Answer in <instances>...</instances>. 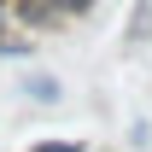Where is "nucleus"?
Returning <instances> with one entry per match:
<instances>
[{
	"label": "nucleus",
	"mask_w": 152,
	"mask_h": 152,
	"mask_svg": "<svg viewBox=\"0 0 152 152\" xmlns=\"http://www.w3.org/2000/svg\"><path fill=\"white\" fill-rule=\"evenodd\" d=\"M146 41H152V0H140L129 29H123V47H146Z\"/></svg>",
	"instance_id": "obj_1"
},
{
	"label": "nucleus",
	"mask_w": 152,
	"mask_h": 152,
	"mask_svg": "<svg viewBox=\"0 0 152 152\" xmlns=\"http://www.w3.org/2000/svg\"><path fill=\"white\" fill-rule=\"evenodd\" d=\"M23 94L35 99V105H53V99H58V76H29V82H23Z\"/></svg>",
	"instance_id": "obj_2"
},
{
	"label": "nucleus",
	"mask_w": 152,
	"mask_h": 152,
	"mask_svg": "<svg viewBox=\"0 0 152 152\" xmlns=\"http://www.w3.org/2000/svg\"><path fill=\"white\" fill-rule=\"evenodd\" d=\"M47 6H53V18L64 23V18H82V12H88L94 0H47Z\"/></svg>",
	"instance_id": "obj_3"
},
{
	"label": "nucleus",
	"mask_w": 152,
	"mask_h": 152,
	"mask_svg": "<svg viewBox=\"0 0 152 152\" xmlns=\"http://www.w3.org/2000/svg\"><path fill=\"white\" fill-rule=\"evenodd\" d=\"M29 152H82V140H41V146H29Z\"/></svg>",
	"instance_id": "obj_4"
},
{
	"label": "nucleus",
	"mask_w": 152,
	"mask_h": 152,
	"mask_svg": "<svg viewBox=\"0 0 152 152\" xmlns=\"http://www.w3.org/2000/svg\"><path fill=\"white\" fill-rule=\"evenodd\" d=\"M6 18H12V0H0V29H6Z\"/></svg>",
	"instance_id": "obj_5"
}]
</instances>
